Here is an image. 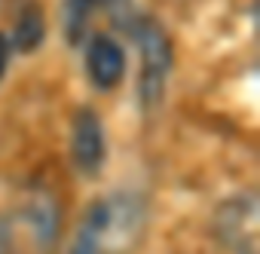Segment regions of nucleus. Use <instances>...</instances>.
<instances>
[{
	"label": "nucleus",
	"instance_id": "obj_3",
	"mask_svg": "<svg viewBox=\"0 0 260 254\" xmlns=\"http://www.w3.org/2000/svg\"><path fill=\"white\" fill-rule=\"evenodd\" d=\"M4 254H49L58 233V208L46 193H34L16 217L4 220Z\"/></svg>",
	"mask_w": 260,
	"mask_h": 254
},
{
	"label": "nucleus",
	"instance_id": "obj_8",
	"mask_svg": "<svg viewBox=\"0 0 260 254\" xmlns=\"http://www.w3.org/2000/svg\"><path fill=\"white\" fill-rule=\"evenodd\" d=\"M10 55H13V49H10V40H7L4 34H0V80H4V74H7Z\"/></svg>",
	"mask_w": 260,
	"mask_h": 254
},
{
	"label": "nucleus",
	"instance_id": "obj_2",
	"mask_svg": "<svg viewBox=\"0 0 260 254\" xmlns=\"http://www.w3.org/2000/svg\"><path fill=\"white\" fill-rule=\"evenodd\" d=\"M125 31L132 34L138 52H141V77H138V98L141 107L150 113L162 104L166 98V86H169V74L175 65V52H172V37L166 34V28L159 22H153L150 16H132V22L125 25Z\"/></svg>",
	"mask_w": 260,
	"mask_h": 254
},
{
	"label": "nucleus",
	"instance_id": "obj_9",
	"mask_svg": "<svg viewBox=\"0 0 260 254\" xmlns=\"http://www.w3.org/2000/svg\"><path fill=\"white\" fill-rule=\"evenodd\" d=\"M0 254H4V224H0Z\"/></svg>",
	"mask_w": 260,
	"mask_h": 254
},
{
	"label": "nucleus",
	"instance_id": "obj_1",
	"mask_svg": "<svg viewBox=\"0 0 260 254\" xmlns=\"http://www.w3.org/2000/svg\"><path fill=\"white\" fill-rule=\"evenodd\" d=\"M144 202L138 196H110L95 202L80 230H77V242L71 254H128L144 230Z\"/></svg>",
	"mask_w": 260,
	"mask_h": 254
},
{
	"label": "nucleus",
	"instance_id": "obj_6",
	"mask_svg": "<svg viewBox=\"0 0 260 254\" xmlns=\"http://www.w3.org/2000/svg\"><path fill=\"white\" fill-rule=\"evenodd\" d=\"M86 77L98 92H110L122 83L125 77V49L110 37V34H92L86 40Z\"/></svg>",
	"mask_w": 260,
	"mask_h": 254
},
{
	"label": "nucleus",
	"instance_id": "obj_5",
	"mask_svg": "<svg viewBox=\"0 0 260 254\" xmlns=\"http://www.w3.org/2000/svg\"><path fill=\"white\" fill-rule=\"evenodd\" d=\"M71 156L83 178H98L107 160V135L101 116L92 107H80L74 116V135H71Z\"/></svg>",
	"mask_w": 260,
	"mask_h": 254
},
{
	"label": "nucleus",
	"instance_id": "obj_7",
	"mask_svg": "<svg viewBox=\"0 0 260 254\" xmlns=\"http://www.w3.org/2000/svg\"><path fill=\"white\" fill-rule=\"evenodd\" d=\"M43 37H46V16H43V7L37 0H28V4L19 10V19H16V28H13V37L10 40V49L16 52H34L43 46Z\"/></svg>",
	"mask_w": 260,
	"mask_h": 254
},
{
	"label": "nucleus",
	"instance_id": "obj_4",
	"mask_svg": "<svg viewBox=\"0 0 260 254\" xmlns=\"http://www.w3.org/2000/svg\"><path fill=\"white\" fill-rule=\"evenodd\" d=\"M214 236L230 254H260V202L254 190H242L214 211Z\"/></svg>",
	"mask_w": 260,
	"mask_h": 254
}]
</instances>
